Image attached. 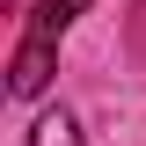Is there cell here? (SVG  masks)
<instances>
[{"label": "cell", "instance_id": "obj_1", "mask_svg": "<svg viewBox=\"0 0 146 146\" xmlns=\"http://www.w3.org/2000/svg\"><path fill=\"white\" fill-rule=\"evenodd\" d=\"M88 0H36V15H29V36H22V51H15V80L7 88L15 95H44V80H51V51H58V36H66V22L80 15Z\"/></svg>", "mask_w": 146, "mask_h": 146}, {"label": "cell", "instance_id": "obj_2", "mask_svg": "<svg viewBox=\"0 0 146 146\" xmlns=\"http://www.w3.org/2000/svg\"><path fill=\"white\" fill-rule=\"evenodd\" d=\"M22 146H80V131H73V117H58V110H51V117H36V124H29V139H22Z\"/></svg>", "mask_w": 146, "mask_h": 146}]
</instances>
